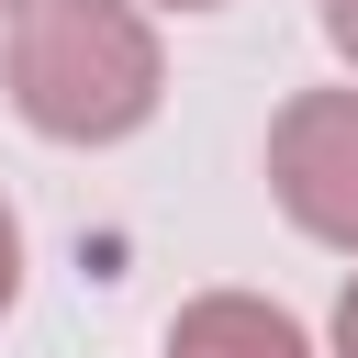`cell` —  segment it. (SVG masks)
I'll list each match as a JSON object with an SVG mask.
<instances>
[{
  "instance_id": "cell-1",
  "label": "cell",
  "mask_w": 358,
  "mask_h": 358,
  "mask_svg": "<svg viewBox=\"0 0 358 358\" xmlns=\"http://www.w3.org/2000/svg\"><path fill=\"white\" fill-rule=\"evenodd\" d=\"M11 112L45 134V145H123L157 123V90H168V56H157V22L134 0H34L11 22Z\"/></svg>"
},
{
  "instance_id": "cell-2",
  "label": "cell",
  "mask_w": 358,
  "mask_h": 358,
  "mask_svg": "<svg viewBox=\"0 0 358 358\" xmlns=\"http://www.w3.org/2000/svg\"><path fill=\"white\" fill-rule=\"evenodd\" d=\"M268 201L313 235L358 257V90H291L268 123Z\"/></svg>"
},
{
  "instance_id": "cell-3",
  "label": "cell",
  "mask_w": 358,
  "mask_h": 358,
  "mask_svg": "<svg viewBox=\"0 0 358 358\" xmlns=\"http://www.w3.org/2000/svg\"><path fill=\"white\" fill-rule=\"evenodd\" d=\"M168 358H313V336L268 291H201L168 313Z\"/></svg>"
},
{
  "instance_id": "cell-4",
  "label": "cell",
  "mask_w": 358,
  "mask_h": 358,
  "mask_svg": "<svg viewBox=\"0 0 358 358\" xmlns=\"http://www.w3.org/2000/svg\"><path fill=\"white\" fill-rule=\"evenodd\" d=\"M11 291H22V224H11V201H0V313H11Z\"/></svg>"
},
{
  "instance_id": "cell-5",
  "label": "cell",
  "mask_w": 358,
  "mask_h": 358,
  "mask_svg": "<svg viewBox=\"0 0 358 358\" xmlns=\"http://www.w3.org/2000/svg\"><path fill=\"white\" fill-rule=\"evenodd\" d=\"M324 45H336V56L358 67V0H324Z\"/></svg>"
},
{
  "instance_id": "cell-6",
  "label": "cell",
  "mask_w": 358,
  "mask_h": 358,
  "mask_svg": "<svg viewBox=\"0 0 358 358\" xmlns=\"http://www.w3.org/2000/svg\"><path fill=\"white\" fill-rule=\"evenodd\" d=\"M336 358H358V280H347V302H336Z\"/></svg>"
},
{
  "instance_id": "cell-7",
  "label": "cell",
  "mask_w": 358,
  "mask_h": 358,
  "mask_svg": "<svg viewBox=\"0 0 358 358\" xmlns=\"http://www.w3.org/2000/svg\"><path fill=\"white\" fill-rule=\"evenodd\" d=\"M157 11H224V0H157Z\"/></svg>"
},
{
  "instance_id": "cell-8",
  "label": "cell",
  "mask_w": 358,
  "mask_h": 358,
  "mask_svg": "<svg viewBox=\"0 0 358 358\" xmlns=\"http://www.w3.org/2000/svg\"><path fill=\"white\" fill-rule=\"evenodd\" d=\"M22 11H34V0H0V22H22Z\"/></svg>"
}]
</instances>
